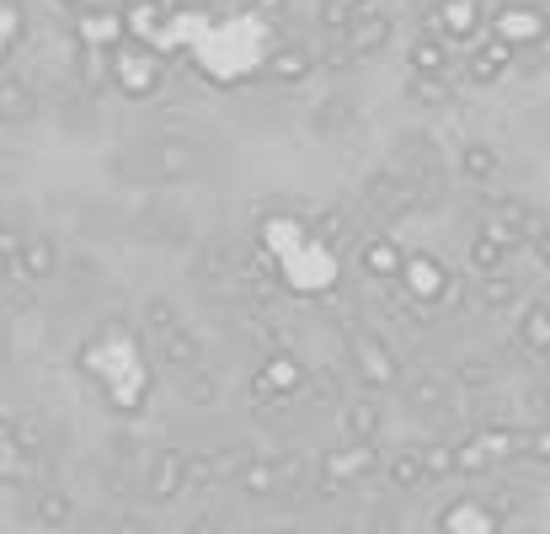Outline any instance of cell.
Instances as JSON below:
<instances>
[{
    "label": "cell",
    "instance_id": "6da1fadb",
    "mask_svg": "<svg viewBox=\"0 0 550 534\" xmlns=\"http://www.w3.org/2000/svg\"><path fill=\"white\" fill-rule=\"evenodd\" d=\"M348 358H353L358 385H369V390H385V385H396V380H401L396 353H390L374 332H348Z\"/></svg>",
    "mask_w": 550,
    "mask_h": 534
},
{
    "label": "cell",
    "instance_id": "7a4b0ae2",
    "mask_svg": "<svg viewBox=\"0 0 550 534\" xmlns=\"http://www.w3.org/2000/svg\"><path fill=\"white\" fill-rule=\"evenodd\" d=\"M305 390V364L294 353H273L267 364L257 369V380H251V396L267 401V406H278V401H294Z\"/></svg>",
    "mask_w": 550,
    "mask_h": 534
},
{
    "label": "cell",
    "instance_id": "3957f363",
    "mask_svg": "<svg viewBox=\"0 0 550 534\" xmlns=\"http://www.w3.org/2000/svg\"><path fill=\"white\" fill-rule=\"evenodd\" d=\"M428 27H433V38H454V43H470V38H481V0H438V6L428 11Z\"/></svg>",
    "mask_w": 550,
    "mask_h": 534
},
{
    "label": "cell",
    "instance_id": "277c9868",
    "mask_svg": "<svg viewBox=\"0 0 550 534\" xmlns=\"http://www.w3.org/2000/svg\"><path fill=\"white\" fill-rule=\"evenodd\" d=\"M364 198H369V209L385 214V219H401V214L417 209V187L406 177H396V171H374L364 182Z\"/></svg>",
    "mask_w": 550,
    "mask_h": 534
},
{
    "label": "cell",
    "instance_id": "5b68a950",
    "mask_svg": "<svg viewBox=\"0 0 550 534\" xmlns=\"http://www.w3.org/2000/svg\"><path fill=\"white\" fill-rule=\"evenodd\" d=\"M513 251H518V235H508L502 225H481L470 235V267H476V273H502Z\"/></svg>",
    "mask_w": 550,
    "mask_h": 534
},
{
    "label": "cell",
    "instance_id": "8992f818",
    "mask_svg": "<svg viewBox=\"0 0 550 534\" xmlns=\"http://www.w3.org/2000/svg\"><path fill=\"white\" fill-rule=\"evenodd\" d=\"M497 38L508 43V49H518V43H545V17H540V6H502L497 11Z\"/></svg>",
    "mask_w": 550,
    "mask_h": 534
},
{
    "label": "cell",
    "instance_id": "52a82bcc",
    "mask_svg": "<svg viewBox=\"0 0 550 534\" xmlns=\"http://www.w3.org/2000/svg\"><path fill=\"white\" fill-rule=\"evenodd\" d=\"M508 65H513V49H508L502 38H486V43H476V49H470V59H465V81L497 86L502 75H508Z\"/></svg>",
    "mask_w": 550,
    "mask_h": 534
},
{
    "label": "cell",
    "instance_id": "ba28073f",
    "mask_svg": "<svg viewBox=\"0 0 550 534\" xmlns=\"http://www.w3.org/2000/svg\"><path fill=\"white\" fill-rule=\"evenodd\" d=\"M187 486V454L182 449H161L150 460V476H145V492L155 497V502H171Z\"/></svg>",
    "mask_w": 550,
    "mask_h": 534
},
{
    "label": "cell",
    "instance_id": "9c48e42d",
    "mask_svg": "<svg viewBox=\"0 0 550 534\" xmlns=\"http://www.w3.org/2000/svg\"><path fill=\"white\" fill-rule=\"evenodd\" d=\"M401 246L390 241V235H369L364 246H358V267H364V278H374V284H396L401 273Z\"/></svg>",
    "mask_w": 550,
    "mask_h": 534
},
{
    "label": "cell",
    "instance_id": "30bf717a",
    "mask_svg": "<svg viewBox=\"0 0 550 534\" xmlns=\"http://www.w3.org/2000/svg\"><path fill=\"white\" fill-rule=\"evenodd\" d=\"M11 267H17L22 278H33V284H43V278H54L59 251H54L49 235H22V241H17V257H11Z\"/></svg>",
    "mask_w": 550,
    "mask_h": 534
},
{
    "label": "cell",
    "instance_id": "8fae6325",
    "mask_svg": "<svg viewBox=\"0 0 550 534\" xmlns=\"http://www.w3.org/2000/svg\"><path fill=\"white\" fill-rule=\"evenodd\" d=\"M396 278L412 289V300H422V305L438 300V294H449V278H444V267H438L433 257H406Z\"/></svg>",
    "mask_w": 550,
    "mask_h": 534
},
{
    "label": "cell",
    "instance_id": "7c38bea8",
    "mask_svg": "<svg viewBox=\"0 0 550 534\" xmlns=\"http://www.w3.org/2000/svg\"><path fill=\"white\" fill-rule=\"evenodd\" d=\"M155 358H161L166 369H198V358H203V342L187 332V326L177 321L171 332H161L155 337Z\"/></svg>",
    "mask_w": 550,
    "mask_h": 534
},
{
    "label": "cell",
    "instance_id": "4fadbf2b",
    "mask_svg": "<svg viewBox=\"0 0 550 534\" xmlns=\"http://www.w3.org/2000/svg\"><path fill=\"white\" fill-rule=\"evenodd\" d=\"M321 476L326 486H348L358 476H369V444H348V449H332L321 460Z\"/></svg>",
    "mask_w": 550,
    "mask_h": 534
},
{
    "label": "cell",
    "instance_id": "5bb4252c",
    "mask_svg": "<svg viewBox=\"0 0 550 534\" xmlns=\"http://www.w3.org/2000/svg\"><path fill=\"white\" fill-rule=\"evenodd\" d=\"M38 113V97L27 91V81H17V75H0V123L6 129H17V123H27Z\"/></svg>",
    "mask_w": 550,
    "mask_h": 534
},
{
    "label": "cell",
    "instance_id": "9a60e30c",
    "mask_svg": "<svg viewBox=\"0 0 550 534\" xmlns=\"http://www.w3.org/2000/svg\"><path fill=\"white\" fill-rule=\"evenodd\" d=\"M342 428H348V444H374L380 428H385L380 401H353L348 412H342Z\"/></svg>",
    "mask_w": 550,
    "mask_h": 534
},
{
    "label": "cell",
    "instance_id": "2e32d148",
    "mask_svg": "<svg viewBox=\"0 0 550 534\" xmlns=\"http://www.w3.org/2000/svg\"><path fill=\"white\" fill-rule=\"evenodd\" d=\"M518 342H524V353L529 358H545L550 353V310L534 300L529 310H524V321H518Z\"/></svg>",
    "mask_w": 550,
    "mask_h": 534
},
{
    "label": "cell",
    "instance_id": "e0dca14e",
    "mask_svg": "<svg viewBox=\"0 0 550 534\" xmlns=\"http://www.w3.org/2000/svg\"><path fill=\"white\" fill-rule=\"evenodd\" d=\"M406 406H412V412H444L449 385L438 380V374H417V380H406Z\"/></svg>",
    "mask_w": 550,
    "mask_h": 534
},
{
    "label": "cell",
    "instance_id": "ac0fdd59",
    "mask_svg": "<svg viewBox=\"0 0 550 534\" xmlns=\"http://www.w3.org/2000/svg\"><path fill=\"white\" fill-rule=\"evenodd\" d=\"M33 518H38L43 529H65L70 518H75V502L59 492V486H43V492L33 497Z\"/></svg>",
    "mask_w": 550,
    "mask_h": 534
},
{
    "label": "cell",
    "instance_id": "d6986e66",
    "mask_svg": "<svg viewBox=\"0 0 550 534\" xmlns=\"http://www.w3.org/2000/svg\"><path fill=\"white\" fill-rule=\"evenodd\" d=\"M476 300L486 310H513L518 305V278L502 267V273H481V289H476Z\"/></svg>",
    "mask_w": 550,
    "mask_h": 534
},
{
    "label": "cell",
    "instance_id": "ffe728a7",
    "mask_svg": "<svg viewBox=\"0 0 550 534\" xmlns=\"http://www.w3.org/2000/svg\"><path fill=\"white\" fill-rule=\"evenodd\" d=\"M444 70H449V49H444V38L417 33V43H412V75H444Z\"/></svg>",
    "mask_w": 550,
    "mask_h": 534
},
{
    "label": "cell",
    "instance_id": "44dd1931",
    "mask_svg": "<svg viewBox=\"0 0 550 534\" xmlns=\"http://www.w3.org/2000/svg\"><path fill=\"white\" fill-rule=\"evenodd\" d=\"M497 166H502V155H497L492 145H465V150H460V177H465V182H492Z\"/></svg>",
    "mask_w": 550,
    "mask_h": 534
},
{
    "label": "cell",
    "instance_id": "7402d4cb",
    "mask_svg": "<svg viewBox=\"0 0 550 534\" xmlns=\"http://www.w3.org/2000/svg\"><path fill=\"white\" fill-rule=\"evenodd\" d=\"M267 75H273V81H305L310 75V54L300 49V43H294V49H278L273 59H267Z\"/></svg>",
    "mask_w": 550,
    "mask_h": 534
},
{
    "label": "cell",
    "instance_id": "603a6c76",
    "mask_svg": "<svg viewBox=\"0 0 550 534\" xmlns=\"http://www.w3.org/2000/svg\"><path fill=\"white\" fill-rule=\"evenodd\" d=\"M385 476H390V486H401V492H417V486H422L417 449H401V454H390V460H385Z\"/></svg>",
    "mask_w": 550,
    "mask_h": 534
},
{
    "label": "cell",
    "instance_id": "cb8c5ba5",
    "mask_svg": "<svg viewBox=\"0 0 550 534\" xmlns=\"http://www.w3.org/2000/svg\"><path fill=\"white\" fill-rule=\"evenodd\" d=\"M454 449V470H465V476H486L492 470V454H486L481 438H465V444H449Z\"/></svg>",
    "mask_w": 550,
    "mask_h": 534
},
{
    "label": "cell",
    "instance_id": "d4e9b609",
    "mask_svg": "<svg viewBox=\"0 0 550 534\" xmlns=\"http://www.w3.org/2000/svg\"><path fill=\"white\" fill-rule=\"evenodd\" d=\"M417 465H422V481H444V476H454V449L428 444V449H417Z\"/></svg>",
    "mask_w": 550,
    "mask_h": 534
},
{
    "label": "cell",
    "instance_id": "484cf974",
    "mask_svg": "<svg viewBox=\"0 0 550 534\" xmlns=\"http://www.w3.org/2000/svg\"><path fill=\"white\" fill-rule=\"evenodd\" d=\"M235 481H241V492H251V497L278 492V481H273V460H257V454H251V465H246Z\"/></svg>",
    "mask_w": 550,
    "mask_h": 534
},
{
    "label": "cell",
    "instance_id": "4316f807",
    "mask_svg": "<svg viewBox=\"0 0 550 534\" xmlns=\"http://www.w3.org/2000/svg\"><path fill=\"white\" fill-rule=\"evenodd\" d=\"M310 470H316V465H310L305 454L294 449V454H278V460H273V481H278V486H305Z\"/></svg>",
    "mask_w": 550,
    "mask_h": 534
},
{
    "label": "cell",
    "instance_id": "83f0119b",
    "mask_svg": "<svg viewBox=\"0 0 550 534\" xmlns=\"http://www.w3.org/2000/svg\"><path fill=\"white\" fill-rule=\"evenodd\" d=\"M358 17V11L348 6V0H321V27H326V33H348V22Z\"/></svg>",
    "mask_w": 550,
    "mask_h": 534
},
{
    "label": "cell",
    "instance_id": "f1b7e54d",
    "mask_svg": "<svg viewBox=\"0 0 550 534\" xmlns=\"http://www.w3.org/2000/svg\"><path fill=\"white\" fill-rule=\"evenodd\" d=\"M406 91H412V102H444V97H449L444 75H412V81H406Z\"/></svg>",
    "mask_w": 550,
    "mask_h": 534
},
{
    "label": "cell",
    "instance_id": "f546056e",
    "mask_svg": "<svg viewBox=\"0 0 550 534\" xmlns=\"http://www.w3.org/2000/svg\"><path fill=\"white\" fill-rule=\"evenodd\" d=\"M518 454H524V460H534V465L550 460V433L540 428V422H534L529 433H518Z\"/></svg>",
    "mask_w": 550,
    "mask_h": 534
},
{
    "label": "cell",
    "instance_id": "4dcf8cb0",
    "mask_svg": "<svg viewBox=\"0 0 550 534\" xmlns=\"http://www.w3.org/2000/svg\"><path fill=\"white\" fill-rule=\"evenodd\" d=\"M145 326H150L155 337L171 332V326H177V305H171V300H150V305H145Z\"/></svg>",
    "mask_w": 550,
    "mask_h": 534
},
{
    "label": "cell",
    "instance_id": "1f68e13d",
    "mask_svg": "<svg viewBox=\"0 0 550 534\" xmlns=\"http://www.w3.org/2000/svg\"><path fill=\"white\" fill-rule=\"evenodd\" d=\"M460 380L465 385H492V369H486L481 358H470V364H460Z\"/></svg>",
    "mask_w": 550,
    "mask_h": 534
},
{
    "label": "cell",
    "instance_id": "d6a6232c",
    "mask_svg": "<svg viewBox=\"0 0 550 534\" xmlns=\"http://www.w3.org/2000/svg\"><path fill=\"white\" fill-rule=\"evenodd\" d=\"M337 390H342V380H337L332 369H321V374H316V396H337Z\"/></svg>",
    "mask_w": 550,
    "mask_h": 534
},
{
    "label": "cell",
    "instance_id": "836d02e7",
    "mask_svg": "<svg viewBox=\"0 0 550 534\" xmlns=\"http://www.w3.org/2000/svg\"><path fill=\"white\" fill-rule=\"evenodd\" d=\"M518 70H524V75H540V70H545V49H540V43H534V49H529V59H524V65H518Z\"/></svg>",
    "mask_w": 550,
    "mask_h": 534
},
{
    "label": "cell",
    "instance_id": "e575fe53",
    "mask_svg": "<svg viewBox=\"0 0 550 534\" xmlns=\"http://www.w3.org/2000/svg\"><path fill=\"white\" fill-rule=\"evenodd\" d=\"M187 396H193V401H214V380H203V374H198V380L187 385Z\"/></svg>",
    "mask_w": 550,
    "mask_h": 534
},
{
    "label": "cell",
    "instance_id": "d590c367",
    "mask_svg": "<svg viewBox=\"0 0 550 534\" xmlns=\"http://www.w3.org/2000/svg\"><path fill=\"white\" fill-rule=\"evenodd\" d=\"M251 11H262V17H278V11H289V0H251Z\"/></svg>",
    "mask_w": 550,
    "mask_h": 534
},
{
    "label": "cell",
    "instance_id": "8d00e7d4",
    "mask_svg": "<svg viewBox=\"0 0 550 534\" xmlns=\"http://www.w3.org/2000/svg\"><path fill=\"white\" fill-rule=\"evenodd\" d=\"M6 278H11V257L0 251V284H6Z\"/></svg>",
    "mask_w": 550,
    "mask_h": 534
},
{
    "label": "cell",
    "instance_id": "74e56055",
    "mask_svg": "<svg viewBox=\"0 0 550 534\" xmlns=\"http://www.w3.org/2000/svg\"><path fill=\"white\" fill-rule=\"evenodd\" d=\"M348 6H353V11H369V6H374V0H348Z\"/></svg>",
    "mask_w": 550,
    "mask_h": 534
},
{
    "label": "cell",
    "instance_id": "f35d334b",
    "mask_svg": "<svg viewBox=\"0 0 550 534\" xmlns=\"http://www.w3.org/2000/svg\"><path fill=\"white\" fill-rule=\"evenodd\" d=\"M118 6H145V0H118Z\"/></svg>",
    "mask_w": 550,
    "mask_h": 534
},
{
    "label": "cell",
    "instance_id": "ab89813d",
    "mask_svg": "<svg viewBox=\"0 0 550 534\" xmlns=\"http://www.w3.org/2000/svg\"><path fill=\"white\" fill-rule=\"evenodd\" d=\"M59 6H86V0H59Z\"/></svg>",
    "mask_w": 550,
    "mask_h": 534
},
{
    "label": "cell",
    "instance_id": "60d3db41",
    "mask_svg": "<svg viewBox=\"0 0 550 534\" xmlns=\"http://www.w3.org/2000/svg\"><path fill=\"white\" fill-rule=\"evenodd\" d=\"M0 358H6V337H0Z\"/></svg>",
    "mask_w": 550,
    "mask_h": 534
},
{
    "label": "cell",
    "instance_id": "b9f144b4",
    "mask_svg": "<svg viewBox=\"0 0 550 534\" xmlns=\"http://www.w3.org/2000/svg\"><path fill=\"white\" fill-rule=\"evenodd\" d=\"M524 534H534V529H524Z\"/></svg>",
    "mask_w": 550,
    "mask_h": 534
}]
</instances>
